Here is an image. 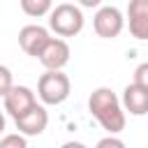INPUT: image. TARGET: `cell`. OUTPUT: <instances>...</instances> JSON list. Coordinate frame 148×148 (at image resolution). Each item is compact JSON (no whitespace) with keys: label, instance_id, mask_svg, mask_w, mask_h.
Listing matches in <instances>:
<instances>
[{"label":"cell","instance_id":"1","mask_svg":"<svg viewBox=\"0 0 148 148\" xmlns=\"http://www.w3.org/2000/svg\"><path fill=\"white\" fill-rule=\"evenodd\" d=\"M88 109L92 118L102 125V130H106L109 134H120L125 130V109L111 88H95L88 97Z\"/></svg>","mask_w":148,"mask_h":148},{"label":"cell","instance_id":"2","mask_svg":"<svg viewBox=\"0 0 148 148\" xmlns=\"http://www.w3.org/2000/svg\"><path fill=\"white\" fill-rule=\"evenodd\" d=\"M83 12L79 5H72V2H62V5H56L49 14V28L58 35V37H76L81 30H83Z\"/></svg>","mask_w":148,"mask_h":148},{"label":"cell","instance_id":"3","mask_svg":"<svg viewBox=\"0 0 148 148\" xmlns=\"http://www.w3.org/2000/svg\"><path fill=\"white\" fill-rule=\"evenodd\" d=\"M69 90H72V81L62 69H46L37 81V95L49 106L62 104L69 97Z\"/></svg>","mask_w":148,"mask_h":148},{"label":"cell","instance_id":"4","mask_svg":"<svg viewBox=\"0 0 148 148\" xmlns=\"http://www.w3.org/2000/svg\"><path fill=\"white\" fill-rule=\"evenodd\" d=\"M92 28H95V32L102 39H116L123 32V28H125V16L113 5L97 7V12L92 16Z\"/></svg>","mask_w":148,"mask_h":148},{"label":"cell","instance_id":"5","mask_svg":"<svg viewBox=\"0 0 148 148\" xmlns=\"http://www.w3.org/2000/svg\"><path fill=\"white\" fill-rule=\"evenodd\" d=\"M69 56H72L69 44H67L62 37H51V39L44 44V49L39 51L37 60H39L46 69H62V67L69 62Z\"/></svg>","mask_w":148,"mask_h":148},{"label":"cell","instance_id":"6","mask_svg":"<svg viewBox=\"0 0 148 148\" xmlns=\"http://www.w3.org/2000/svg\"><path fill=\"white\" fill-rule=\"evenodd\" d=\"M125 21L134 39L148 42V0H130Z\"/></svg>","mask_w":148,"mask_h":148},{"label":"cell","instance_id":"7","mask_svg":"<svg viewBox=\"0 0 148 148\" xmlns=\"http://www.w3.org/2000/svg\"><path fill=\"white\" fill-rule=\"evenodd\" d=\"M2 99H5V111H7L12 118L23 116L25 111H30V109L37 104V97H35V92H32L28 86H12L9 92H7Z\"/></svg>","mask_w":148,"mask_h":148},{"label":"cell","instance_id":"8","mask_svg":"<svg viewBox=\"0 0 148 148\" xmlns=\"http://www.w3.org/2000/svg\"><path fill=\"white\" fill-rule=\"evenodd\" d=\"M49 39H51V32H49L44 25H37V23L23 25V28L18 30V46H21L28 56H32V58L39 56V51L44 49V44H46Z\"/></svg>","mask_w":148,"mask_h":148},{"label":"cell","instance_id":"9","mask_svg":"<svg viewBox=\"0 0 148 148\" xmlns=\"http://www.w3.org/2000/svg\"><path fill=\"white\" fill-rule=\"evenodd\" d=\"M14 125H16V130H18L21 134H25V136H37V134H42V132L46 130V125H49V113H46V109H44L42 104H35L30 111H25L23 116L14 118Z\"/></svg>","mask_w":148,"mask_h":148},{"label":"cell","instance_id":"10","mask_svg":"<svg viewBox=\"0 0 148 148\" xmlns=\"http://www.w3.org/2000/svg\"><path fill=\"white\" fill-rule=\"evenodd\" d=\"M123 109L130 111L132 116H146L148 113V88L139 86V83H130L123 90Z\"/></svg>","mask_w":148,"mask_h":148},{"label":"cell","instance_id":"11","mask_svg":"<svg viewBox=\"0 0 148 148\" xmlns=\"http://www.w3.org/2000/svg\"><path fill=\"white\" fill-rule=\"evenodd\" d=\"M18 2H21L23 14H28V16H32V18L46 16V14H51V9H53V0H18Z\"/></svg>","mask_w":148,"mask_h":148},{"label":"cell","instance_id":"12","mask_svg":"<svg viewBox=\"0 0 148 148\" xmlns=\"http://www.w3.org/2000/svg\"><path fill=\"white\" fill-rule=\"evenodd\" d=\"M0 148H28V139H25V134H21V132L5 134V136L0 139Z\"/></svg>","mask_w":148,"mask_h":148},{"label":"cell","instance_id":"13","mask_svg":"<svg viewBox=\"0 0 148 148\" xmlns=\"http://www.w3.org/2000/svg\"><path fill=\"white\" fill-rule=\"evenodd\" d=\"M14 86V79H12V69L0 65V97H5L9 92V88Z\"/></svg>","mask_w":148,"mask_h":148},{"label":"cell","instance_id":"14","mask_svg":"<svg viewBox=\"0 0 148 148\" xmlns=\"http://www.w3.org/2000/svg\"><path fill=\"white\" fill-rule=\"evenodd\" d=\"M95 148H127V146H125V141H123V139H118L116 134H109V136L99 139Z\"/></svg>","mask_w":148,"mask_h":148},{"label":"cell","instance_id":"15","mask_svg":"<svg viewBox=\"0 0 148 148\" xmlns=\"http://www.w3.org/2000/svg\"><path fill=\"white\" fill-rule=\"evenodd\" d=\"M134 83H139V86L148 88V62L136 65V69H134Z\"/></svg>","mask_w":148,"mask_h":148},{"label":"cell","instance_id":"16","mask_svg":"<svg viewBox=\"0 0 148 148\" xmlns=\"http://www.w3.org/2000/svg\"><path fill=\"white\" fill-rule=\"evenodd\" d=\"M79 7H86V9H95V7H102V0H76Z\"/></svg>","mask_w":148,"mask_h":148},{"label":"cell","instance_id":"17","mask_svg":"<svg viewBox=\"0 0 148 148\" xmlns=\"http://www.w3.org/2000/svg\"><path fill=\"white\" fill-rule=\"evenodd\" d=\"M60 148H88L86 143H81V141H65Z\"/></svg>","mask_w":148,"mask_h":148},{"label":"cell","instance_id":"18","mask_svg":"<svg viewBox=\"0 0 148 148\" xmlns=\"http://www.w3.org/2000/svg\"><path fill=\"white\" fill-rule=\"evenodd\" d=\"M2 132H5V113L0 111V134H2Z\"/></svg>","mask_w":148,"mask_h":148}]
</instances>
